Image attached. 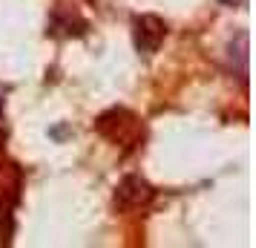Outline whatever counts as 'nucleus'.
<instances>
[{"instance_id":"1","label":"nucleus","mask_w":256,"mask_h":248,"mask_svg":"<svg viewBox=\"0 0 256 248\" xmlns=\"http://www.w3.org/2000/svg\"><path fill=\"white\" fill-rule=\"evenodd\" d=\"M156 190L150 188V182L141 176H127L121 179V185L116 190V205L118 208H141L152 199Z\"/></svg>"},{"instance_id":"2","label":"nucleus","mask_w":256,"mask_h":248,"mask_svg":"<svg viewBox=\"0 0 256 248\" xmlns=\"http://www.w3.org/2000/svg\"><path fill=\"white\" fill-rule=\"evenodd\" d=\"M136 118L130 116L127 110H121V107H112V110H106L104 116L95 121V127L101 136H106L110 142H124L127 139V133L136 130V124H132Z\"/></svg>"},{"instance_id":"3","label":"nucleus","mask_w":256,"mask_h":248,"mask_svg":"<svg viewBox=\"0 0 256 248\" xmlns=\"http://www.w3.org/2000/svg\"><path fill=\"white\" fill-rule=\"evenodd\" d=\"M136 47L141 52H156V49L162 47L164 41V21L162 18H156V15H138L136 21Z\"/></svg>"},{"instance_id":"4","label":"nucleus","mask_w":256,"mask_h":248,"mask_svg":"<svg viewBox=\"0 0 256 248\" xmlns=\"http://www.w3.org/2000/svg\"><path fill=\"white\" fill-rule=\"evenodd\" d=\"M20 188H24L20 167L12 165V162L0 165V196L9 202V205H14V202H20Z\"/></svg>"},{"instance_id":"5","label":"nucleus","mask_w":256,"mask_h":248,"mask_svg":"<svg viewBox=\"0 0 256 248\" xmlns=\"http://www.w3.org/2000/svg\"><path fill=\"white\" fill-rule=\"evenodd\" d=\"M14 234V219H12V211L9 208H0V239L9 242Z\"/></svg>"},{"instance_id":"6","label":"nucleus","mask_w":256,"mask_h":248,"mask_svg":"<svg viewBox=\"0 0 256 248\" xmlns=\"http://www.w3.org/2000/svg\"><path fill=\"white\" fill-rule=\"evenodd\" d=\"M224 3H228V6H233V3H244V0H224Z\"/></svg>"},{"instance_id":"7","label":"nucleus","mask_w":256,"mask_h":248,"mask_svg":"<svg viewBox=\"0 0 256 248\" xmlns=\"http://www.w3.org/2000/svg\"><path fill=\"white\" fill-rule=\"evenodd\" d=\"M0 118H3V95H0Z\"/></svg>"}]
</instances>
